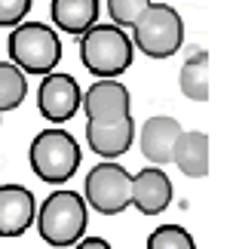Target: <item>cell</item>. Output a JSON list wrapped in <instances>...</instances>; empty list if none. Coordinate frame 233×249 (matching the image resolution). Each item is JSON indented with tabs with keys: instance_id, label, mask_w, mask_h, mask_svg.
Returning <instances> with one entry per match:
<instances>
[{
	"instance_id": "obj_18",
	"label": "cell",
	"mask_w": 233,
	"mask_h": 249,
	"mask_svg": "<svg viewBox=\"0 0 233 249\" xmlns=\"http://www.w3.org/2000/svg\"><path fill=\"white\" fill-rule=\"evenodd\" d=\"M153 3V0H108V13L116 28L129 31V28L141 18V13Z\"/></svg>"
},
{
	"instance_id": "obj_5",
	"label": "cell",
	"mask_w": 233,
	"mask_h": 249,
	"mask_svg": "<svg viewBox=\"0 0 233 249\" xmlns=\"http://www.w3.org/2000/svg\"><path fill=\"white\" fill-rule=\"evenodd\" d=\"M28 157H31V169L37 178L62 185L80 166V145L67 129H43L34 136Z\"/></svg>"
},
{
	"instance_id": "obj_17",
	"label": "cell",
	"mask_w": 233,
	"mask_h": 249,
	"mask_svg": "<svg viewBox=\"0 0 233 249\" xmlns=\"http://www.w3.org/2000/svg\"><path fill=\"white\" fill-rule=\"evenodd\" d=\"M148 249H197V240L181 225H160L150 231Z\"/></svg>"
},
{
	"instance_id": "obj_7",
	"label": "cell",
	"mask_w": 233,
	"mask_h": 249,
	"mask_svg": "<svg viewBox=\"0 0 233 249\" xmlns=\"http://www.w3.org/2000/svg\"><path fill=\"white\" fill-rule=\"evenodd\" d=\"M83 89L71 74H46L37 89V111L50 123H65L80 111Z\"/></svg>"
},
{
	"instance_id": "obj_6",
	"label": "cell",
	"mask_w": 233,
	"mask_h": 249,
	"mask_svg": "<svg viewBox=\"0 0 233 249\" xmlns=\"http://www.w3.org/2000/svg\"><path fill=\"white\" fill-rule=\"evenodd\" d=\"M129 191H132V172L120 166L116 160H101L99 166L86 172L83 181V200L101 215H120L129 206Z\"/></svg>"
},
{
	"instance_id": "obj_2",
	"label": "cell",
	"mask_w": 233,
	"mask_h": 249,
	"mask_svg": "<svg viewBox=\"0 0 233 249\" xmlns=\"http://www.w3.org/2000/svg\"><path fill=\"white\" fill-rule=\"evenodd\" d=\"M34 222L46 243L65 249L83 240L86 225H89V206H86L83 194H77V191H52L37 206Z\"/></svg>"
},
{
	"instance_id": "obj_12",
	"label": "cell",
	"mask_w": 233,
	"mask_h": 249,
	"mask_svg": "<svg viewBox=\"0 0 233 249\" xmlns=\"http://www.w3.org/2000/svg\"><path fill=\"white\" fill-rule=\"evenodd\" d=\"M138 132V145H141V154L150 160L153 166H166L172 163V151H175V142L181 136V123L175 117H166V114H157V117H148L141 123Z\"/></svg>"
},
{
	"instance_id": "obj_16",
	"label": "cell",
	"mask_w": 233,
	"mask_h": 249,
	"mask_svg": "<svg viewBox=\"0 0 233 249\" xmlns=\"http://www.w3.org/2000/svg\"><path fill=\"white\" fill-rule=\"evenodd\" d=\"M28 95V74L13 62H0V114L16 111Z\"/></svg>"
},
{
	"instance_id": "obj_4",
	"label": "cell",
	"mask_w": 233,
	"mask_h": 249,
	"mask_svg": "<svg viewBox=\"0 0 233 249\" xmlns=\"http://www.w3.org/2000/svg\"><path fill=\"white\" fill-rule=\"evenodd\" d=\"M132 46H138L148 59H169L184 43V18L175 6L150 3L132 28Z\"/></svg>"
},
{
	"instance_id": "obj_11",
	"label": "cell",
	"mask_w": 233,
	"mask_h": 249,
	"mask_svg": "<svg viewBox=\"0 0 233 249\" xmlns=\"http://www.w3.org/2000/svg\"><path fill=\"white\" fill-rule=\"evenodd\" d=\"M37 200L25 185H0V237H22L34 225Z\"/></svg>"
},
{
	"instance_id": "obj_8",
	"label": "cell",
	"mask_w": 233,
	"mask_h": 249,
	"mask_svg": "<svg viewBox=\"0 0 233 249\" xmlns=\"http://www.w3.org/2000/svg\"><path fill=\"white\" fill-rule=\"evenodd\" d=\"M80 108L89 120H120L132 117V95L120 80H95L83 92Z\"/></svg>"
},
{
	"instance_id": "obj_14",
	"label": "cell",
	"mask_w": 233,
	"mask_h": 249,
	"mask_svg": "<svg viewBox=\"0 0 233 249\" xmlns=\"http://www.w3.org/2000/svg\"><path fill=\"white\" fill-rule=\"evenodd\" d=\"M50 13L58 31L83 37L92 25H99V0H52Z\"/></svg>"
},
{
	"instance_id": "obj_13",
	"label": "cell",
	"mask_w": 233,
	"mask_h": 249,
	"mask_svg": "<svg viewBox=\"0 0 233 249\" xmlns=\"http://www.w3.org/2000/svg\"><path fill=\"white\" fill-rule=\"evenodd\" d=\"M172 163L187 178H202L209 172V136L197 129H181L172 151Z\"/></svg>"
},
{
	"instance_id": "obj_15",
	"label": "cell",
	"mask_w": 233,
	"mask_h": 249,
	"mask_svg": "<svg viewBox=\"0 0 233 249\" xmlns=\"http://www.w3.org/2000/svg\"><path fill=\"white\" fill-rule=\"evenodd\" d=\"M181 95L190 102H209V53L200 50L184 59L181 74H178Z\"/></svg>"
},
{
	"instance_id": "obj_19",
	"label": "cell",
	"mask_w": 233,
	"mask_h": 249,
	"mask_svg": "<svg viewBox=\"0 0 233 249\" xmlns=\"http://www.w3.org/2000/svg\"><path fill=\"white\" fill-rule=\"evenodd\" d=\"M34 0H0V28H16L31 13Z\"/></svg>"
},
{
	"instance_id": "obj_1",
	"label": "cell",
	"mask_w": 233,
	"mask_h": 249,
	"mask_svg": "<svg viewBox=\"0 0 233 249\" xmlns=\"http://www.w3.org/2000/svg\"><path fill=\"white\" fill-rule=\"evenodd\" d=\"M135 59L132 37L111 25H92L89 31L80 37V62L83 68L99 80H116L123 71H129Z\"/></svg>"
},
{
	"instance_id": "obj_9",
	"label": "cell",
	"mask_w": 233,
	"mask_h": 249,
	"mask_svg": "<svg viewBox=\"0 0 233 249\" xmlns=\"http://www.w3.org/2000/svg\"><path fill=\"white\" fill-rule=\"evenodd\" d=\"M135 120L120 117V120H86V142H89L92 154L104 160H116L132 148L135 142Z\"/></svg>"
},
{
	"instance_id": "obj_10",
	"label": "cell",
	"mask_w": 233,
	"mask_h": 249,
	"mask_svg": "<svg viewBox=\"0 0 233 249\" xmlns=\"http://www.w3.org/2000/svg\"><path fill=\"white\" fill-rule=\"evenodd\" d=\"M172 203V178L160 166H148L132 176L129 206H135L141 215H160Z\"/></svg>"
},
{
	"instance_id": "obj_20",
	"label": "cell",
	"mask_w": 233,
	"mask_h": 249,
	"mask_svg": "<svg viewBox=\"0 0 233 249\" xmlns=\"http://www.w3.org/2000/svg\"><path fill=\"white\" fill-rule=\"evenodd\" d=\"M74 249H114L104 237H83V240H77Z\"/></svg>"
},
{
	"instance_id": "obj_3",
	"label": "cell",
	"mask_w": 233,
	"mask_h": 249,
	"mask_svg": "<svg viewBox=\"0 0 233 249\" xmlns=\"http://www.w3.org/2000/svg\"><path fill=\"white\" fill-rule=\"evenodd\" d=\"M6 53L18 71L46 77L55 71L58 59H62V37L46 22H22L9 31Z\"/></svg>"
}]
</instances>
